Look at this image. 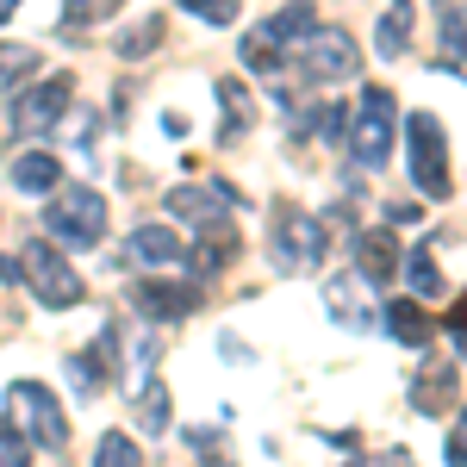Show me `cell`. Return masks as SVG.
<instances>
[{
    "mask_svg": "<svg viewBox=\"0 0 467 467\" xmlns=\"http://www.w3.org/2000/svg\"><path fill=\"white\" fill-rule=\"evenodd\" d=\"M44 231H50L57 244L88 250V244H100V237H107V200H100L94 187H50Z\"/></svg>",
    "mask_w": 467,
    "mask_h": 467,
    "instance_id": "cell-1",
    "label": "cell"
},
{
    "mask_svg": "<svg viewBox=\"0 0 467 467\" xmlns=\"http://www.w3.org/2000/svg\"><path fill=\"white\" fill-rule=\"evenodd\" d=\"M268 250H275V268L306 275V268H318L324 250H330V224H324V218H312V213H299V206H281Z\"/></svg>",
    "mask_w": 467,
    "mask_h": 467,
    "instance_id": "cell-2",
    "label": "cell"
},
{
    "mask_svg": "<svg viewBox=\"0 0 467 467\" xmlns=\"http://www.w3.org/2000/svg\"><path fill=\"white\" fill-rule=\"evenodd\" d=\"M393 94L380 88V81H368L361 88V107H356V125H349V156H356L361 169H380L387 156H393Z\"/></svg>",
    "mask_w": 467,
    "mask_h": 467,
    "instance_id": "cell-3",
    "label": "cell"
},
{
    "mask_svg": "<svg viewBox=\"0 0 467 467\" xmlns=\"http://www.w3.org/2000/svg\"><path fill=\"white\" fill-rule=\"evenodd\" d=\"M405 150H411V181L431 193V200H449V138H442V125H436L431 112H411L405 119Z\"/></svg>",
    "mask_w": 467,
    "mask_h": 467,
    "instance_id": "cell-4",
    "label": "cell"
},
{
    "mask_svg": "<svg viewBox=\"0 0 467 467\" xmlns=\"http://www.w3.org/2000/svg\"><path fill=\"white\" fill-rule=\"evenodd\" d=\"M6 405H13L19 431L32 436L37 449H63V442H69V418H63V405H57L50 387H37V380H13V387H6Z\"/></svg>",
    "mask_w": 467,
    "mask_h": 467,
    "instance_id": "cell-5",
    "label": "cell"
},
{
    "mask_svg": "<svg viewBox=\"0 0 467 467\" xmlns=\"http://www.w3.org/2000/svg\"><path fill=\"white\" fill-rule=\"evenodd\" d=\"M19 275L32 281L37 306H50V312H69L75 299H81V275H75L69 262H63V250H50V244H26Z\"/></svg>",
    "mask_w": 467,
    "mask_h": 467,
    "instance_id": "cell-6",
    "label": "cell"
},
{
    "mask_svg": "<svg viewBox=\"0 0 467 467\" xmlns=\"http://www.w3.org/2000/svg\"><path fill=\"white\" fill-rule=\"evenodd\" d=\"M356 69L361 63H356L349 32H324V26L306 32V44H299V75H306V81H349Z\"/></svg>",
    "mask_w": 467,
    "mask_h": 467,
    "instance_id": "cell-7",
    "label": "cell"
},
{
    "mask_svg": "<svg viewBox=\"0 0 467 467\" xmlns=\"http://www.w3.org/2000/svg\"><path fill=\"white\" fill-rule=\"evenodd\" d=\"M75 100V81L69 75H50V81H37L32 94L19 100V131H57L63 125V112Z\"/></svg>",
    "mask_w": 467,
    "mask_h": 467,
    "instance_id": "cell-8",
    "label": "cell"
},
{
    "mask_svg": "<svg viewBox=\"0 0 467 467\" xmlns=\"http://www.w3.org/2000/svg\"><path fill=\"white\" fill-rule=\"evenodd\" d=\"M231 206H237V193L231 187H175L169 193V213H181L193 231H213V224H231Z\"/></svg>",
    "mask_w": 467,
    "mask_h": 467,
    "instance_id": "cell-9",
    "label": "cell"
},
{
    "mask_svg": "<svg viewBox=\"0 0 467 467\" xmlns=\"http://www.w3.org/2000/svg\"><path fill=\"white\" fill-rule=\"evenodd\" d=\"M131 306L144 312V318H187L193 312V287H181V281H138L131 287Z\"/></svg>",
    "mask_w": 467,
    "mask_h": 467,
    "instance_id": "cell-10",
    "label": "cell"
},
{
    "mask_svg": "<svg viewBox=\"0 0 467 467\" xmlns=\"http://www.w3.org/2000/svg\"><path fill=\"white\" fill-rule=\"evenodd\" d=\"M324 306H330V318L343 324V330H374V306L361 299V287H356V275H337L330 287H324Z\"/></svg>",
    "mask_w": 467,
    "mask_h": 467,
    "instance_id": "cell-11",
    "label": "cell"
},
{
    "mask_svg": "<svg viewBox=\"0 0 467 467\" xmlns=\"http://www.w3.org/2000/svg\"><path fill=\"white\" fill-rule=\"evenodd\" d=\"M125 262H144V268H169V262H187L175 231H162V224H138L131 231V244H125Z\"/></svg>",
    "mask_w": 467,
    "mask_h": 467,
    "instance_id": "cell-12",
    "label": "cell"
},
{
    "mask_svg": "<svg viewBox=\"0 0 467 467\" xmlns=\"http://www.w3.org/2000/svg\"><path fill=\"white\" fill-rule=\"evenodd\" d=\"M356 262H361V281H393L399 275V237L393 231H361Z\"/></svg>",
    "mask_w": 467,
    "mask_h": 467,
    "instance_id": "cell-13",
    "label": "cell"
},
{
    "mask_svg": "<svg viewBox=\"0 0 467 467\" xmlns=\"http://www.w3.org/2000/svg\"><path fill=\"white\" fill-rule=\"evenodd\" d=\"M380 324L393 330L405 349H424V343H431V312H424L418 299H393V306H380Z\"/></svg>",
    "mask_w": 467,
    "mask_h": 467,
    "instance_id": "cell-14",
    "label": "cell"
},
{
    "mask_svg": "<svg viewBox=\"0 0 467 467\" xmlns=\"http://www.w3.org/2000/svg\"><path fill=\"white\" fill-rule=\"evenodd\" d=\"M57 181H63V162H57L50 150H26V156L13 162V187H19V193H50Z\"/></svg>",
    "mask_w": 467,
    "mask_h": 467,
    "instance_id": "cell-15",
    "label": "cell"
},
{
    "mask_svg": "<svg viewBox=\"0 0 467 467\" xmlns=\"http://www.w3.org/2000/svg\"><path fill=\"white\" fill-rule=\"evenodd\" d=\"M411 19H418V0H393L387 6V19H380V32H374V50L393 63V57H405V44H411Z\"/></svg>",
    "mask_w": 467,
    "mask_h": 467,
    "instance_id": "cell-16",
    "label": "cell"
},
{
    "mask_svg": "<svg viewBox=\"0 0 467 467\" xmlns=\"http://www.w3.org/2000/svg\"><path fill=\"white\" fill-rule=\"evenodd\" d=\"M112 349H119V337H112V330H100V343H94L88 356H75V361H69V380L81 387V393L107 387V374H112Z\"/></svg>",
    "mask_w": 467,
    "mask_h": 467,
    "instance_id": "cell-17",
    "label": "cell"
},
{
    "mask_svg": "<svg viewBox=\"0 0 467 467\" xmlns=\"http://www.w3.org/2000/svg\"><path fill=\"white\" fill-rule=\"evenodd\" d=\"M200 275H218L224 262H237V224H213V231H200V250L187 255Z\"/></svg>",
    "mask_w": 467,
    "mask_h": 467,
    "instance_id": "cell-18",
    "label": "cell"
},
{
    "mask_svg": "<svg viewBox=\"0 0 467 467\" xmlns=\"http://www.w3.org/2000/svg\"><path fill=\"white\" fill-rule=\"evenodd\" d=\"M306 112H312V119H293V131H318L324 144H343V138H349V107L330 100V107H306Z\"/></svg>",
    "mask_w": 467,
    "mask_h": 467,
    "instance_id": "cell-19",
    "label": "cell"
},
{
    "mask_svg": "<svg viewBox=\"0 0 467 467\" xmlns=\"http://www.w3.org/2000/svg\"><path fill=\"white\" fill-rule=\"evenodd\" d=\"M37 75V50H26V44H0V100L19 88V81H32Z\"/></svg>",
    "mask_w": 467,
    "mask_h": 467,
    "instance_id": "cell-20",
    "label": "cell"
},
{
    "mask_svg": "<svg viewBox=\"0 0 467 467\" xmlns=\"http://www.w3.org/2000/svg\"><path fill=\"white\" fill-rule=\"evenodd\" d=\"M312 26H318V19H312V6H306V0H293V6H281V13H275L262 32L275 37V44H287V37H306Z\"/></svg>",
    "mask_w": 467,
    "mask_h": 467,
    "instance_id": "cell-21",
    "label": "cell"
},
{
    "mask_svg": "<svg viewBox=\"0 0 467 467\" xmlns=\"http://www.w3.org/2000/svg\"><path fill=\"white\" fill-rule=\"evenodd\" d=\"M436 13H442V63H462L467 57V13L449 6V0H436Z\"/></svg>",
    "mask_w": 467,
    "mask_h": 467,
    "instance_id": "cell-22",
    "label": "cell"
},
{
    "mask_svg": "<svg viewBox=\"0 0 467 467\" xmlns=\"http://www.w3.org/2000/svg\"><path fill=\"white\" fill-rule=\"evenodd\" d=\"M218 100L231 112V119H224V144H231V138H244V125H250V88H244V81H218Z\"/></svg>",
    "mask_w": 467,
    "mask_h": 467,
    "instance_id": "cell-23",
    "label": "cell"
},
{
    "mask_svg": "<svg viewBox=\"0 0 467 467\" xmlns=\"http://www.w3.org/2000/svg\"><path fill=\"white\" fill-rule=\"evenodd\" d=\"M405 281H411V287L418 293H442V268H436V255H431V244H418V250L405 255Z\"/></svg>",
    "mask_w": 467,
    "mask_h": 467,
    "instance_id": "cell-24",
    "label": "cell"
},
{
    "mask_svg": "<svg viewBox=\"0 0 467 467\" xmlns=\"http://www.w3.org/2000/svg\"><path fill=\"white\" fill-rule=\"evenodd\" d=\"M244 63H250V75H281V50H275V37L250 32V37H244Z\"/></svg>",
    "mask_w": 467,
    "mask_h": 467,
    "instance_id": "cell-25",
    "label": "cell"
},
{
    "mask_svg": "<svg viewBox=\"0 0 467 467\" xmlns=\"http://www.w3.org/2000/svg\"><path fill=\"white\" fill-rule=\"evenodd\" d=\"M94 462H100V467H131V462H144V455H138V442H131L125 431H107V436H100V449H94Z\"/></svg>",
    "mask_w": 467,
    "mask_h": 467,
    "instance_id": "cell-26",
    "label": "cell"
},
{
    "mask_svg": "<svg viewBox=\"0 0 467 467\" xmlns=\"http://www.w3.org/2000/svg\"><path fill=\"white\" fill-rule=\"evenodd\" d=\"M138 411H144V431H169V393H162V380H144Z\"/></svg>",
    "mask_w": 467,
    "mask_h": 467,
    "instance_id": "cell-27",
    "label": "cell"
},
{
    "mask_svg": "<svg viewBox=\"0 0 467 467\" xmlns=\"http://www.w3.org/2000/svg\"><path fill=\"white\" fill-rule=\"evenodd\" d=\"M156 37H162V19L150 13V19L138 26V32H125V37H119V57H125V63H138V57H144V50L156 44Z\"/></svg>",
    "mask_w": 467,
    "mask_h": 467,
    "instance_id": "cell-28",
    "label": "cell"
},
{
    "mask_svg": "<svg viewBox=\"0 0 467 467\" xmlns=\"http://www.w3.org/2000/svg\"><path fill=\"white\" fill-rule=\"evenodd\" d=\"M26 455H32V436L19 431V424H6V418H0V467H19Z\"/></svg>",
    "mask_w": 467,
    "mask_h": 467,
    "instance_id": "cell-29",
    "label": "cell"
},
{
    "mask_svg": "<svg viewBox=\"0 0 467 467\" xmlns=\"http://www.w3.org/2000/svg\"><path fill=\"white\" fill-rule=\"evenodd\" d=\"M455 393V374L449 368H436V374H418V387H411V399L418 405H431V399H449Z\"/></svg>",
    "mask_w": 467,
    "mask_h": 467,
    "instance_id": "cell-30",
    "label": "cell"
},
{
    "mask_svg": "<svg viewBox=\"0 0 467 467\" xmlns=\"http://www.w3.org/2000/svg\"><path fill=\"white\" fill-rule=\"evenodd\" d=\"M181 13H200L206 26H231L237 19V0H181Z\"/></svg>",
    "mask_w": 467,
    "mask_h": 467,
    "instance_id": "cell-31",
    "label": "cell"
},
{
    "mask_svg": "<svg viewBox=\"0 0 467 467\" xmlns=\"http://www.w3.org/2000/svg\"><path fill=\"white\" fill-rule=\"evenodd\" d=\"M119 6H125V0H69V26H94V19H107Z\"/></svg>",
    "mask_w": 467,
    "mask_h": 467,
    "instance_id": "cell-32",
    "label": "cell"
},
{
    "mask_svg": "<svg viewBox=\"0 0 467 467\" xmlns=\"http://www.w3.org/2000/svg\"><path fill=\"white\" fill-rule=\"evenodd\" d=\"M442 462H449V467H467V411L455 418V431H449V442H442Z\"/></svg>",
    "mask_w": 467,
    "mask_h": 467,
    "instance_id": "cell-33",
    "label": "cell"
},
{
    "mask_svg": "<svg viewBox=\"0 0 467 467\" xmlns=\"http://www.w3.org/2000/svg\"><path fill=\"white\" fill-rule=\"evenodd\" d=\"M13 13H19V0H0V26H6V19H13Z\"/></svg>",
    "mask_w": 467,
    "mask_h": 467,
    "instance_id": "cell-34",
    "label": "cell"
}]
</instances>
